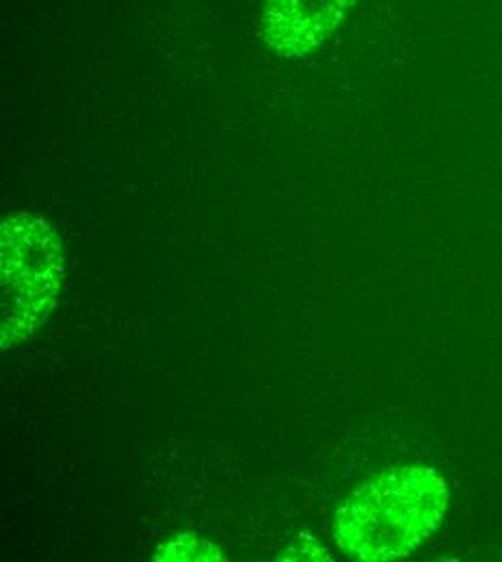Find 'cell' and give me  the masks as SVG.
<instances>
[{
    "label": "cell",
    "instance_id": "cell-1",
    "mask_svg": "<svg viewBox=\"0 0 502 562\" xmlns=\"http://www.w3.org/2000/svg\"><path fill=\"white\" fill-rule=\"evenodd\" d=\"M446 481L425 465H399L366 479L336 510L334 541L356 561L405 559L437 530Z\"/></svg>",
    "mask_w": 502,
    "mask_h": 562
},
{
    "label": "cell",
    "instance_id": "cell-2",
    "mask_svg": "<svg viewBox=\"0 0 502 562\" xmlns=\"http://www.w3.org/2000/svg\"><path fill=\"white\" fill-rule=\"evenodd\" d=\"M66 280V258L48 221L15 212L0 227V347L13 349L51 318Z\"/></svg>",
    "mask_w": 502,
    "mask_h": 562
},
{
    "label": "cell",
    "instance_id": "cell-3",
    "mask_svg": "<svg viewBox=\"0 0 502 562\" xmlns=\"http://www.w3.org/2000/svg\"><path fill=\"white\" fill-rule=\"evenodd\" d=\"M358 0H265L263 42L285 57H303L323 46Z\"/></svg>",
    "mask_w": 502,
    "mask_h": 562
},
{
    "label": "cell",
    "instance_id": "cell-4",
    "mask_svg": "<svg viewBox=\"0 0 502 562\" xmlns=\"http://www.w3.org/2000/svg\"><path fill=\"white\" fill-rule=\"evenodd\" d=\"M154 561H223V554L215 543L187 532V535H178L169 543L160 546L158 552L154 554Z\"/></svg>",
    "mask_w": 502,
    "mask_h": 562
}]
</instances>
